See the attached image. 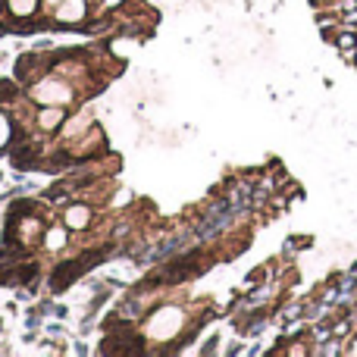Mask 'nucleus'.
<instances>
[{"label":"nucleus","mask_w":357,"mask_h":357,"mask_svg":"<svg viewBox=\"0 0 357 357\" xmlns=\"http://www.w3.org/2000/svg\"><path fill=\"white\" fill-rule=\"evenodd\" d=\"M25 98L31 100V104L44 107V104H54V107H66L75 100V85L66 79H60V75H44V79H38L35 85L25 91Z\"/></svg>","instance_id":"nucleus-1"},{"label":"nucleus","mask_w":357,"mask_h":357,"mask_svg":"<svg viewBox=\"0 0 357 357\" xmlns=\"http://www.w3.org/2000/svg\"><path fill=\"white\" fill-rule=\"evenodd\" d=\"M60 222L69 229V232H85V229H91V222H94L91 204H75V201H69L66 207H63Z\"/></svg>","instance_id":"nucleus-2"},{"label":"nucleus","mask_w":357,"mask_h":357,"mask_svg":"<svg viewBox=\"0 0 357 357\" xmlns=\"http://www.w3.org/2000/svg\"><path fill=\"white\" fill-rule=\"evenodd\" d=\"M88 16V0H63L54 6V22L56 25H82Z\"/></svg>","instance_id":"nucleus-3"},{"label":"nucleus","mask_w":357,"mask_h":357,"mask_svg":"<svg viewBox=\"0 0 357 357\" xmlns=\"http://www.w3.org/2000/svg\"><path fill=\"white\" fill-rule=\"evenodd\" d=\"M63 123H66V113H63V107H54V104H44L35 116L38 132H56V129H63Z\"/></svg>","instance_id":"nucleus-4"},{"label":"nucleus","mask_w":357,"mask_h":357,"mask_svg":"<svg viewBox=\"0 0 357 357\" xmlns=\"http://www.w3.org/2000/svg\"><path fill=\"white\" fill-rule=\"evenodd\" d=\"M44 235V222L38 220V216H22V220L16 222V241L19 245H31L35 238H41Z\"/></svg>","instance_id":"nucleus-5"},{"label":"nucleus","mask_w":357,"mask_h":357,"mask_svg":"<svg viewBox=\"0 0 357 357\" xmlns=\"http://www.w3.org/2000/svg\"><path fill=\"white\" fill-rule=\"evenodd\" d=\"M41 241H44V248H47V251H54V254L66 251V245H69V229L63 226V222H56V226H44Z\"/></svg>","instance_id":"nucleus-6"},{"label":"nucleus","mask_w":357,"mask_h":357,"mask_svg":"<svg viewBox=\"0 0 357 357\" xmlns=\"http://www.w3.org/2000/svg\"><path fill=\"white\" fill-rule=\"evenodd\" d=\"M38 3H41V0H6V10L16 19H29L31 13L38 10Z\"/></svg>","instance_id":"nucleus-7"},{"label":"nucleus","mask_w":357,"mask_h":357,"mask_svg":"<svg viewBox=\"0 0 357 357\" xmlns=\"http://www.w3.org/2000/svg\"><path fill=\"white\" fill-rule=\"evenodd\" d=\"M56 3H63V0H44V6H50V10H54Z\"/></svg>","instance_id":"nucleus-8"},{"label":"nucleus","mask_w":357,"mask_h":357,"mask_svg":"<svg viewBox=\"0 0 357 357\" xmlns=\"http://www.w3.org/2000/svg\"><path fill=\"white\" fill-rule=\"evenodd\" d=\"M0 10H3V0H0Z\"/></svg>","instance_id":"nucleus-9"}]
</instances>
